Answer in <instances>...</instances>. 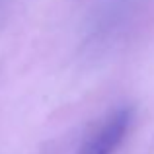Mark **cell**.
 <instances>
[{"label":"cell","mask_w":154,"mask_h":154,"mask_svg":"<svg viewBox=\"0 0 154 154\" xmlns=\"http://www.w3.org/2000/svg\"><path fill=\"white\" fill-rule=\"evenodd\" d=\"M133 121V109L131 107H121L115 113L109 115L102 127L94 133V137L82 144L78 154H113L127 137L129 127Z\"/></svg>","instance_id":"cell-1"}]
</instances>
